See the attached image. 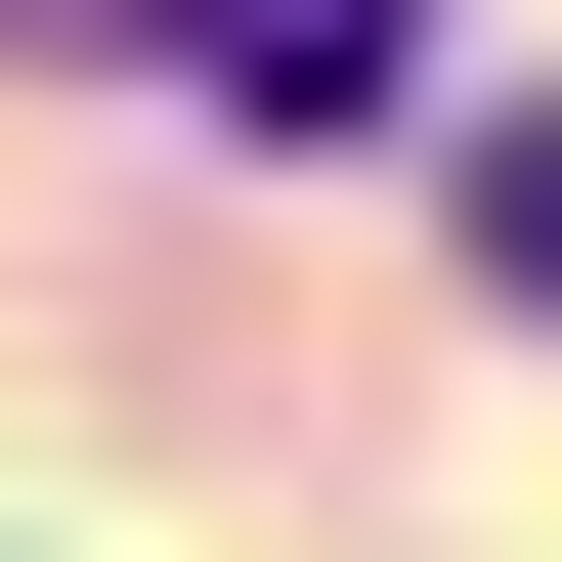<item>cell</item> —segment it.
<instances>
[{"mask_svg":"<svg viewBox=\"0 0 562 562\" xmlns=\"http://www.w3.org/2000/svg\"><path fill=\"white\" fill-rule=\"evenodd\" d=\"M131 44L216 87V131H390V87H432V0H131Z\"/></svg>","mask_w":562,"mask_h":562,"instance_id":"6da1fadb","label":"cell"}]
</instances>
